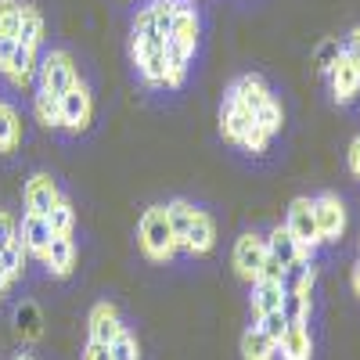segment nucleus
Instances as JSON below:
<instances>
[{"label": "nucleus", "instance_id": "f257e3e1", "mask_svg": "<svg viewBox=\"0 0 360 360\" xmlns=\"http://www.w3.org/2000/svg\"><path fill=\"white\" fill-rule=\"evenodd\" d=\"M137 238H141L144 256H148V259H155V263L173 259V252L180 249L176 234H173V227H169V217H166V205H152V209H148V213L141 217Z\"/></svg>", "mask_w": 360, "mask_h": 360}, {"label": "nucleus", "instance_id": "f03ea898", "mask_svg": "<svg viewBox=\"0 0 360 360\" xmlns=\"http://www.w3.org/2000/svg\"><path fill=\"white\" fill-rule=\"evenodd\" d=\"M288 234L299 245V263H310L321 238H317V220H314V198H292L288 205V220H285Z\"/></svg>", "mask_w": 360, "mask_h": 360}, {"label": "nucleus", "instance_id": "7ed1b4c3", "mask_svg": "<svg viewBox=\"0 0 360 360\" xmlns=\"http://www.w3.org/2000/svg\"><path fill=\"white\" fill-rule=\"evenodd\" d=\"M79 83V72L72 65V54L69 51H47L44 62H40V90L44 94L62 98L69 86Z\"/></svg>", "mask_w": 360, "mask_h": 360}, {"label": "nucleus", "instance_id": "20e7f679", "mask_svg": "<svg viewBox=\"0 0 360 360\" xmlns=\"http://www.w3.org/2000/svg\"><path fill=\"white\" fill-rule=\"evenodd\" d=\"M314 220H317V238L324 245H335L342 242V234H346V205L339 202V195L332 191H324L314 198Z\"/></svg>", "mask_w": 360, "mask_h": 360}, {"label": "nucleus", "instance_id": "39448f33", "mask_svg": "<svg viewBox=\"0 0 360 360\" xmlns=\"http://www.w3.org/2000/svg\"><path fill=\"white\" fill-rule=\"evenodd\" d=\"M231 259H234L238 278L249 281V285H256V281H259V266H263V259H266V238L256 234V231H245V234L234 242V256H231Z\"/></svg>", "mask_w": 360, "mask_h": 360}, {"label": "nucleus", "instance_id": "423d86ee", "mask_svg": "<svg viewBox=\"0 0 360 360\" xmlns=\"http://www.w3.org/2000/svg\"><path fill=\"white\" fill-rule=\"evenodd\" d=\"M58 105H62V127L72 130V134H83L90 127V119H94V98H90V90L83 83L69 86L62 98H58Z\"/></svg>", "mask_w": 360, "mask_h": 360}, {"label": "nucleus", "instance_id": "0eeeda50", "mask_svg": "<svg viewBox=\"0 0 360 360\" xmlns=\"http://www.w3.org/2000/svg\"><path fill=\"white\" fill-rule=\"evenodd\" d=\"M62 198H65V195L58 191V184H54V180H51L47 173H33V176L25 180V209H29V213L47 217V213H51V209H54L58 202H62Z\"/></svg>", "mask_w": 360, "mask_h": 360}, {"label": "nucleus", "instance_id": "6e6552de", "mask_svg": "<svg viewBox=\"0 0 360 360\" xmlns=\"http://www.w3.org/2000/svg\"><path fill=\"white\" fill-rule=\"evenodd\" d=\"M328 79H332V94L339 105H353L356 94H360V69L349 62L346 54L335 58V65L328 69Z\"/></svg>", "mask_w": 360, "mask_h": 360}, {"label": "nucleus", "instance_id": "1a4fd4ad", "mask_svg": "<svg viewBox=\"0 0 360 360\" xmlns=\"http://www.w3.org/2000/svg\"><path fill=\"white\" fill-rule=\"evenodd\" d=\"M278 356L281 360H310L314 356V339L307 321H288L285 332L278 339Z\"/></svg>", "mask_w": 360, "mask_h": 360}, {"label": "nucleus", "instance_id": "9d476101", "mask_svg": "<svg viewBox=\"0 0 360 360\" xmlns=\"http://www.w3.org/2000/svg\"><path fill=\"white\" fill-rule=\"evenodd\" d=\"M51 224H47V217H37V213H25L22 217V227H18V242H22V249H25V256H37V259H44V252H47V245H51Z\"/></svg>", "mask_w": 360, "mask_h": 360}, {"label": "nucleus", "instance_id": "9b49d317", "mask_svg": "<svg viewBox=\"0 0 360 360\" xmlns=\"http://www.w3.org/2000/svg\"><path fill=\"white\" fill-rule=\"evenodd\" d=\"M90 339H98V342H105V346H112L119 335L127 332V324L119 321V310L112 307V303H98L94 310H90Z\"/></svg>", "mask_w": 360, "mask_h": 360}, {"label": "nucleus", "instance_id": "f8f14e48", "mask_svg": "<svg viewBox=\"0 0 360 360\" xmlns=\"http://www.w3.org/2000/svg\"><path fill=\"white\" fill-rule=\"evenodd\" d=\"M227 98L242 101V105H245V108H249V112L256 115V112H259V108H263V105H266L270 98H274V94H270V86H266V83H263L259 76H252V72H249V76H238V79L231 83Z\"/></svg>", "mask_w": 360, "mask_h": 360}, {"label": "nucleus", "instance_id": "ddd939ff", "mask_svg": "<svg viewBox=\"0 0 360 360\" xmlns=\"http://www.w3.org/2000/svg\"><path fill=\"white\" fill-rule=\"evenodd\" d=\"M252 123H256V115H252L242 101H234V98L224 101V108H220V130H224L227 141L238 144V141H242V134H245Z\"/></svg>", "mask_w": 360, "mask_h": 360}, {"label": "nucleus", "instance_id": "4468645a", "mask_svg": "<svg viewBox=\"0 0 360 360\" xmlns=\"http://www.w3.org/2000/svg\"><path fill=\"white\" fill-rule=\"evenodd\" d=\"M213 245H217V224H213V217L209 213H195V224H191V231H188V238H184V245L180 249H188L191 256H205V252H213Z\"/></svg>", "mask_w": 360, "mask_h": 360}, {"label": "nucleus", "instance_id": "2eb2a0df", "mask_svg": "<svg viewBox=\"0 0 360 360\" xmlns=\"http://www.w3.org/2000/svg\"><path fill=\"white\" fill-rule=\"evenodd\" d=\"M44 266L54 278H69L76 266V242L72 238H51V245L44 252Z\"/></svg>", "mask_w": 360, "mask_h": 360}, {"label": "nucleus", "instance_id": "dca6fc26", "mask_svg": "<svg viewBox=\"0 0 360 360\" xmlns=\"http://www.w3.org/2000/svg\"><path fill=\"white\" fill-rule=\"evenodd\" d=\"M285 285H274V281H256L252 285V324H259L266 314H274L285 307Z\"/></svg>", "mask_w": 360, "mask_h": 360}, {"label": "nucleus", "instance_id": "f3484780", "mask_svg": "<svg viewBox=\"0 0 360 360\" xmlns=\"http://www.w3.org/2000/svg\"><path fill=\"white\" fill-rule=\"evenodd\" d=\"M169 40L184 44L188 51L198 47V15H195V8L188 4V0H180V4H176V18H173V29H169Z\"/></svg>", "mask_w": 360, "mask_h": 360}, {"label": "nucleus", "instance_id": "a211bd4d", "mask_svg": "<svg viewBox=\"0 0 360 360\" xmlns=\"http://www.w3.org/2000/svg\"><path fill=\"white\" fill-rule=\"evenodd\" d=\"M195 58V51H188L184 44H176L166 37V86H180L188 76V62Z\"/></svg>", "mask_w": 360, "mask_h": 360}, {"label": "nucleus", "instance_id": "6ab92c4d", "mask_svg": "<svg viewBox=\"0 0 360 360\" xmlns=\"http://www.w3.org/2000/svg\"><path fill=\"white\" fill-rule=\"evenodd\" d=\"M33 69H37V51L25 47V44H15V54H11L4 76H8L15 86H25L29 79H33Z\"/></svg>", "mask_w": 360, "mask_h": 360}, {"label": "nucleus", "instance_id": "aec40b11", "mask_svg": "<svg viewBox=\"0 0 360 360\" xmlns=\"http://www.w3.org/2000/svg\"><path fill=\"white\" fill-rule=\"evenodd\" d=\"M266 252L274 256V259H281L285 266H295L299 263V245H295V238L288 234V227H274L266 234Z\"/></svg>", "mask_w": 360, "mask_h": 360}, {"label": "nucleus", "instance_id": "412c9836", "mask_svg": "<svg viewBox=\"0 0 360 360\" xmlns=\"http://www.w3.org/2000/svg\"><path fill=\"white\" fill-rule=\"evenodd\" d=\"M195 213H198V209H195L191 202H184V198L166 202V217H169V227H173V234H176L180 245H184V238H188V231H191V224H195Z\"/></svg>", "mask_w": 360, "mask_h": 360}, {"label": "nucleus", "instance_id": "4be33fe9", "mask_svg": "<svg viewBox=\"0 0 360 360\" xmlns=\"http://www.w3.org/2000/svg\"><path fill=\"white\" fill-rule=\"evenodd\" d=\"M242 356H245V360H274V356H278V342L266 339L259 328L252 324L249 332L242 335Z\"/></svg>", "mask_w": 360, "mask_h": 360}, {"label": "nucleus", "instance_id": "5701e85b", "mask_svg": "<svg viewBox=\"0 0 360 360\" xmlns=\"http://www.w3.org/2000/svg\"><path fill=\"white\" fill-rule=\"evenodd\" d=\"M22 141V119L11 105L0 101V152H15Z\"/></svg>", "mask_w": 360, "mask_h": 360}, {"label": "nucleus", "instance_id": "b1692460", "mask_svg": "<svg viewBox=\"0 0 360 360\" xmlns=\"http://www.w3.org/2000/svg\"><path fill=\"white\" fill-rule=\"evenodd\" d=\"M40 40H44V18H40V11L33 8V4H22V25H18V44H25V47H40Z\"/></svg>", "mask_w": 360, "mask_h": 360}, {"label": "nucleus", "instance_id": "393cba45", "mask_svg": "<svg viewBox=\"0 0 360 360\" xmlns=\"http://www.w3.org/2000/svg\"><path fill=\"white\" fill-rule=\"evenodd\" d=\"M47 224H51V234L54 238H72V231H76V209H72V202L69 198H62L51 213H47Z\"/></svg>", "mask_w": 360, "mask_h": 360}, {"label": "nucleus", "instance_id": "a878e982", "mask_svg": "<svg viewBox=\"0 0 360 360\" xmlns=\"http://www.w3.org/2000/svg\"><path fill=\"white\" fill-rule=\"evenodd\" d=\"M33 112L44 127H62V105H58L54 94H44V90H37V98H33Z\"/></svg>", "mask_w": 360, "mask_h": 360}, {"label": "nucleus", "instance_id": "bb28decb", "mask_svg": "<svg viewBox=\"0 0 360 360\" xmlns=\"http://www.w3.org/2000/svg\"><path fill=\"white\" fill-rule=\"evenodd\" d=\"M22 263H25V249H22V242L15 238L8 249H0V270H4V274L11 278V285L22 278Z\"/></svg>", "mask_w": 360, "mask_h": 360}, {"label": "nucleus", "instance_id": "cd10ccee", "mask_svg": "<svg viewBox=\"0 0 360 360\" xmlns=\"http://www.w3.org/2000/svg\"><path fill=\"white\" fill-rule=\"evenodd\" d=\"M18 25H22V4L18 0H0V37L18 40Z\"/></svg>", "mask_w": 360, "mask_h": 360}, {"label": "nucleus", "instance_id": "c85d7f7f", "mask_svg": "<svg viewBox=\"0 0 360 360\" xmlns=\"http://www.w3.org/2000/svg\"><path fill=\"white\" fill-rule=\"evenodd\" d=\"M176 4H180V0H155V4L148 8V11H152V22H155V29H159L162 37H169V29H173Z\"/></svg>", "mask_w": 360, "mask_h": 360}, {"label": "nucleus", "instance_id": "c756f323", "mask_svg": "<svg viewBox=\"0 0 360 360\" xmlns=\"http://www.w3.org/2000/svg\"><path fill=\"white\" fill-rule=\"evenodd\" d=\"M15 321H18V332H22L25 339H40V310H37L33 303H25V307H18Z\"/></svg>", "mask_w": 360, "mask_h": 360}, {"label": "nucleus", "instance_id": "7c9ffc66", "mask_svg": "<svg viewBox=\"0 0 360 360\" xmlns=\"http://www.w3.org/2000/svg\"><path fill=\"white\" fill-rule=\"evenodd\" d=\"M256 127H263L270 137H274V134L281 130V105H278L274 98H270V101H266V105L256 112Z\"/></svg>", "mask_w": 360, "mask_h": 360}, {"label": "nucleus", "instance_id": "2f4dec72", "mask_svg": "<svg viewBox=\"0 0 360 360\" xmlns=\"http://www.w3.org/2000/svg\"><path fill=\"white\" fill-rule=\"evenodd\" d=\"M238 144H242L245 152H252V155H263V152H266V144H270V134H266L263 127L252 123V127L242 134V141H238Z\"/></svg>", "mask_w": 360, "mask_h": 360}, {"label": "nucleus", "instance_id": "473e14b6", "mask_svg": "<svg viewBox=\"0 0 360 360\" xmlns=\"http://www.w3.org/2000/svg\"><path fill=\"white\" fill-rule=\"evenodd\" d=\"M108 353H112V360H141V349H137V339L130 335V332H123L112 346H108Z\"/></svg>", "mask_w": 360, "mask_h": 360}, {"label": "nucleus", "instance_id": "72a5a7b5", "mask_svg": "<svg viewBox=\"0 0 360 360\" xmlns=\"http://www.w3.org/2000/svg\"><path fill=\"white\" fill-rule=\"evenodd\" d=\"M285 278H288V266L281 263V259H274L266 252V259H263V266H259V281H274V285H285Z\"/></svg>", "mask_w": 360, "mask_h": 360}, {"label": "nucleus", "instance_id": "f704fd0d", "mask_svg": "<svg viewBox=\"0 0 360 360\" xmlns=\"http://www.w3.org/2000/svg\"><path fill=\"white\" fill-rule=\"evenodd\" d=\"M339 54H342V44H339V40H324V44L317 47V58H314V62H317L321 72H328V69L335 65V58H339Z\"/></svg>", "mask_w": 360, "mask_h": 360}, {"label": "nucleus", "instance_id": "c9c22d12", "mask_svg": "<svg viewBox=\"0 0 360 360\" xmlns=\"http://www.w3.org/2000/svg\"><path fill=\"white\" fill-rule=\"evenodd\" d=\"M285 324H288V317H285L281 310H274V314H266L256 328H259V332H263L266 339H274V342H278V339H281V332H285Z\"/></svg>", "mask_w": 360, "mask_h": 360}, {"label": "nucleus", "instance_id": "e433bc0d", "mask_svg": "<svg viewBox=\"0 0 360 360\" xmlns=\"http://www.w3.org/2000/svg\"><path fill=\"white\" fill-rule=\"evenodd\" d=\"M314 278H317V270L307 266L303 274H299L295 288H292V295H295V299H303V303H310V307H314Z\"/></svg>", "mask_w": 360, "mask_h": 360}, {"label": "nucleus", "instance_id": "4c0bfd02", "mask_svg": "<svg viewBox=\"0 0 360 360\" xmlns=\"http://www.w3.org/2000/svg\"><path fill=\"white\" fill-rule=\"evenodd\" d=\"M342 54H346V58H349V62H353V65L360 69V25H356V29H353V33L346 37V44H342Z\"/></svg>", "mask_w": 360, "mask_h": 360}, {"label": "nucleus", "instance_id": "58836bf2", "mask_svg": "<svg viewBox=\"0 0 360 360\" xmlns=\"http://www.w3.org/2000/svg\"><path fill=\"white\" fill-rule=\"evenodd\" d=\"M83 360H112V353H108V346H105V342L90 339V342H86V349H83Z\"/></svg>", "mask_w": 360, "mask_h": 360}, {"label": "nucleus", "instance_id": "ea45409f", "mask_svg": "<svg viewBox=\"0 0 360 360\" xmlns=\"http://www.w3.org/2000/svg\"><path fill=\"white\" fill-rule=\"evenodd\" d=\"M15 44H18V40H11V37H0V72L8 69L11 54H15Z\"/></svg>", "mask_w": 360, "mask_h": 360}, {"label": "nucleus", "instance_id": "a19ab883", "mask_svg": "<svg viewBox=\"0 0 360 360\" xmlns=\"http://www.w3.org/2000/svg\"><path fill=\"white\" fill-rule=\"evenodd\" d=\"M349 169L360 176V137H353V144H349Z\"/></svg>", "mask_w": 360, "mask_h": 360}, {"label": "nucleus", "instance_id": "79ce46f5", "mask_svg": "<svg viewBox=\"0 0 360 360\" xmlns=\"http://www.w3.org/2000/svg\"><path fill=\"white\" fill-rule=\"evenodd\" d=\"M349 285H353V292L360 295V259H356V266H353V274H349Z\"/></svg>", "mask_w": 360, "mask_h": 360}, {"label": "nucleus", "instance_id": "37998d69", "mask_svg": "<svg viewBox=\"0 0 360 360\" xmlns=\"http://www.w3.org/2000/svg\"><path fill=\"white\" fill-rule=\"evenodd\" d=\"M8 288H11V278H8V274H4V270H0V295H4V292H8Z\"/></svg>", "mask_w": 360, "mask_h": 360}, {"label": "nucleus", "instance_id": "c03bdc74", "mask_svg": "<svg viewBox=\"0 0 360 360\" xmlns=\"http://www.w3.org/2000/svg\"><path fill=\"white\" fill-rule=\"evenodd\" d=\"M15 360H33V353H18Z\"/></svg>", "mask_w": 360, "mask_h": 360}]
</instances>
